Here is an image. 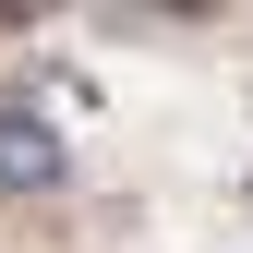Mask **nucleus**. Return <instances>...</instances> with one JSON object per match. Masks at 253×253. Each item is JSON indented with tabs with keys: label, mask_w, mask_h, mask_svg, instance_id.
<instances>
[{
	"label": "nucleus",
	"mask_w": 253,
	"mask_h": 253,
	"mask_svg": "<svg viewBox=\"0 0 253 253\" xmlns=\"http://www.w3.org/2000/svg\"><path fill=\"white\" fill-rule=\"evenodd\" d=\"M73 181V157H60V133L37 109H0V193H60Z\"/></svg>",
	"instance_id": "f257e3e1"
}]
</instances>
